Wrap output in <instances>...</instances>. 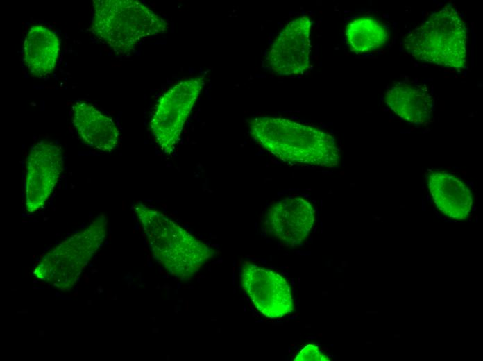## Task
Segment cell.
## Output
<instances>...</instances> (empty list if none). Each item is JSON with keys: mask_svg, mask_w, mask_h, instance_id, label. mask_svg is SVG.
Here are the masks:
<instances>
[{"mask_svg": "<svg viewBox=\"0 0 483 361\" xmlns=\"http://www.w3.org/2000/svg\"><path fill=\"white\" fill-rule=\"evenodd\" d=\"M312 22L305 15L288 22L278 35L265 65L279 75L299 74L310 66V32Z\"/></svg>", "mask_w": 483, "mask_h": 361, "instance_id": "9c48e42d", "label": "cell"}, {"mask_svg": "<svg viewBox=\"0 0 483 361\" xmlns=\"http://www.w3.org/2000/svg\"><path fill=\"white\" fill-rule=\"evenodd\" d=\"M241 280L244 290L264 316L281 317L294 310L290 286L277 272L248 262L242 268Z\"/></svg>", "mask_w": 483, "mask_h": 361, "instance_id": "ba28073f", "label": "cell"}, {"mask_svg": "<svg viewBox=\"0 0 483 361\" xmlns=\"http://www.w3.org/2000/svg\"><path fill=\"white\" fill-rule=\"evenodd\" d=\"M134 210L154 258L171 276L189 280L214 257V249L164 213L142 202Z\"/></svg>", "mask_w": 483, "mask_h": 361, "instance_id": "7a4b0ae2", "label": "cell"}, {"mask_svg": "<svg viewBox=\"0 0 483 361\" xmlns=\"http://www.w3.org/2000/svg\"><path fill=\"white\" fill-rule=\"evenodd\" d=\"M466 42L462 17L452 5H446L405 37V47L417 60L458 69L466 62Z\"/></svg>", "mask_w": 483, "mask_h": 361, "instance_id": "277c9868", "label": "cell"}, {"mask_svg": "<svg viewBox=\"0 0 483 361\" xmlns=\"http://www.w3.org/2000/svg\"><path fill=\"white\" fill-rule=\"evenodd\" d=\"M294 360L325 361L330 360V359L319 349L318 346L314 344H308L300 351Z\"/></svg>", "mask_w": 483, "mask_h": 361, "instance_id": "2e32d148", "label": "cell"}, {"mask_svg": "<svg viewBox=\"0 0 483 361\" xmlns=\"http://www.w3.org/2000/svg\"><path fill=\"white\" fill-rule=\"evenodd\" d=\"M204 85V76L189 78L169 88L158 101L150 127L165 154L171 155L176 149Z\"/></svg>", "mask_w": 483, "mask_h": 361, "instance_id": "8992f818", "label": "cell"}, {"mask_svg": "<svg viewBox=\"0 0 483 361\" xmlns=\"http://www.w3.org/2000/svg\"><path fill=\"white\" fill-rule=\"evenodd\" d=\"M72 121L87 145L105 152L117 145L119 131L115 122L92 105L76 102L72 108Z\"/></svg>", "mask_w": 483, "mask_h": 361, "instance_id": "4fadbf2b", "label": "cell"}, {"mask_svg": "<svg viewBox=\"0 0 483 361\" xmlns=\"http://www.w3.org/2000/svg\"><path fill=\"white\" fill-rule=\"evenodd\" d=\"M384 101L393 113L411 124H426L433 117L434 98L423 85L398 82L387 89Z\"/></svg>", "mask_w": 483, "mask_h": 361, "instance_id": "8fae6325", "label": "cell"}, {"mask_svg": "<svg viewBox=\"0 0 483 361\" xmlns=\"http://www.w3.org/2000/svg\"><path fill=\"white\" fill-rule=\"evenodd\" d=\"M60 51L58 35L43 25H34L24 42V62L34 77L42 78L55 69Z\"/></svg>", "mask_w": 483, "mask_h": 361, "instance_id": "5bb4252c", "label": "cell"}, {"mask_svg": "<svg viewBox=\"0 0 483 361\" xmlns=\"http://www.w3.org/2000/svg\"><path fill=\"white\" fill-rule=\"evenodd\" d=\"M427 182L434 203L443 215L457 220L468 218L473 200L464 181L450 173L435 171L428 175Z\"/></svg>", "mask_w": 483, "mask_h": 361, "instance_id": "7c38bea8", "label": "cell"}, {"mask_svg": "<svg viewBox=\"0 0 483 361\" xmlns=\"http://www.w3.org/2000/svg\"><path fill=\"white\" fill-rule=\"evenodd\" d=\"M249 127L253 139L284 162L325 167L339 164L334 137L317 127L271 117H256Z\"/></svg>", "mask_w": 483, "mask_h": 361, "instance_id": "6da1fadb", "label": "cell"}, {"mask_svg": "<svg viewBox=\"0 0 483 361\" xmlns=\"http://www.w3.org/2000/svg\"><path fill=\"white\" fill-rule=\"evenodd\" d=\"M345 35L350 49L355 53L370 52L383 47L389 40L385 24L371 17H362L350 22Z\"/></svg>", "mask_w": 483, "mask_h": 361, "instance_id": "9a60e30c", "label": "cell"}, {"mask_svg": "<svg viewBox=\"0 0 483 361\" xmlns=\"http://www.w3.org/2000/svg\"><path fill=\"white\" fill-rule=\"evenodd\" d=\"M107 219L99 215L83 230L49 251L35 267L36 276L61 289L73 287L79 274L103 244Z\"/></svg>", "mask_w": 483, "mask_h": 361, "instance_id": "5b68a950", "label": "cell"}, {"mask_svg": "<svg viewBox=\"0 0 483 361\" xmlns=\"http://www.w3.org/2000/svg\"><path fill=\"white\" fill-rule=\"evenodd\" d=\"M314 210L310 201L301 196L278 200L268 209L264 226L269 233L286 246L304 242L314 223Z\"/></svg>", "mask_w": 483, "mask_h": 361, "instance_id": "30bf717a", "label": "cell"}, {"mask_svg": "<svg viewBox=\"0 0 483 361\" xmlns=\"http://www.w3.org/2000/svg\"><path fill=\"white\" fill-rule=\"evenodd\" d=\"M64 170L62 149L51 142L41 141L28 153L25 164V205L28 212L44 207Z\"/></svg>", "mask_w": 483, "mask_h": 361, "instance_id": "52a82bcc", "label": "cell"}, {"mask_svg": "<svg viewBox=\"0 0 483 361\" xmlns=\"http://www.w3.org/2000/svg\"><path fill=\"white\" fill-rule=\"evenodd\" d=\"M92 31L118 54L132 51L144 38L166 31L168 24L134 0H95Z\"/></svg>", "mask_w": 483, "mask_h": 361, "instance_id": "3957f363", "label": "cell"}]
</instances>
